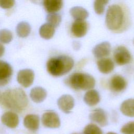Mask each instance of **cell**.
<instances>
[{
	"label": "cell",
	"mask_w": 134,
	"mask_h": 134,
	"mask_svg": "<svg viewBox=\"0 0 134 134\" xmlns=\"http://www.w3.org/2000/svg\"><path fill=\"white\" fill-rule=\"evenodd\" d=\"M0 103L5 108L21 112L27 107L28 99L23 89L14 88L7 90L2 94L0 96Z\"/></svg>",
	"instance_id": "6da1fadb"
},
{
	"label": "cell",
	"mask_w": 134,
	"mask_h": 134,
	"mask_svg": "<svg viewBox=\"0 0 134 134\" xmlns=\"http://www.w3.org/2000/svg\"><path fill=\"white\" fill-rule=\"evenodd\" d=\"M74 61L68 55H62L50 58L47 63L48 72L52 76H60L71 70Z\"/></svg>",
	"instance_id": "7a4b0ae2"
},
{
	"label": "cell",
	"mask_w": 134,
	"mask_h": 134,
	"mask_svg": "<svg viewBox=\"0 0 134 134\" xmlns=\"http://www.w3.org/2000/svg\"><path fill=\"white\" fill-rule=\"evenodd\" d=\"M125 21V14L122 7L117 4L110 5L105 18L107 28L113 31H119L122 29Z\"/></svg>",
	"instance_id": "3957f363"
},
{
	"label": "cell",
	"mask_w": 134,
	"mask_h": 134,
	"mask_svg": "<svg viewBox=\"0 0 134 134\" xmlns=\"http://www.w3.org/2000/svg\"><path fill=\"white\" fill-rule=\"evenodd\" d=\"M65 83L75 90H88L94 87L95 80L88 74L76 72L68 77L65 80Z\"/></svg>",
	"instance_id": "277c9868"
},
{
	"label": "cell",
	"mask_w": 134,
	"mask_h": 134,
	"mask_svg": "<svg viewBox=\"0 0 134 134\" xmlns=\"http://www.w3.org/2000/svg\"><path fill=\"white\" fill-rule=\"evenodd\" d=\"M114 59L115 62L119 65L128 63L131 59L130 53L124 46H118L114 52Z\"/></svg>",
	"instance_id": "5b68a950"
},
{
	"label": "cell",
	"mask_w": 134,
	"mask_h": 134,
	"mask_svg": "<svg viewBox=\"0 0 134 134\" xmlns=\"http://www.w3.org/2000/svg\"><path fill=\"white\" fill-rule=\"evenodd\" d=\"M43 125L47 128H57L60 126V120L58 115L53 111L44 112L41 118Z\"/></svg>",
	"instance_id": "8992f818"
},
{
	"label": "cell",
	"mask_w": 134,
	"mask_h": 134,
	"mask_svg": "<svg viewBox=\"0 0 134 134\" xmlns=\"http://www.w3.org/2000/svg\"><path fill=\"white\" fill-rule=\"evenodd\" d=\"M34 72L29 69L20 70L17 74V80L18 82L24 87L31 86L34 81Z\"/></svg>",
	"instance_id": "52a82bcc"
},
{
	"label": "cell",
	"mask_w": 134,
	"mask_h": 134,
	"mask_svg": "<svg viewBox=\"0 0 134 134\" xmlns=\"http://www.w3.org/2000/svg\"><path fill=\"white\" fill-rule=\"evenodd\" d=\"M13 73L11 65L7 62L0 60V86L6 85Z\"/></svg>",
	"instance_id": "ba28073f"
},
{
	"label": "cell",
	"mask_w": 134,
	"mask_h": 134,
	"mask_svg": "<svg viewBox=\"0 0 134 134\" xmlns=\"http://www.w3.org/2000/svg\"><path fill=\"white\" fill-rule=\"evenodd\" d=\"M57 104L60 110L64 113H69L74 107V100L71 95L65 94L59 98Z\"/></svg>",
	"instance_id": "9c48e42d"
},
{
	"label": "cell",
	"mask_w": 134,
	"mask_h": 134,
	"mask_svg": "<svg viewBox=\"0 0 134 134\" xmlns=\"http://www.w3.org/2000/svg\"><path fill=\"white\" fill-rule=\"evenodd\" d=\"M89 117L92 121L98 124L100 126H105L108 124L107 115L104 110L101 108H96L92 110Z\"/></svg>",
	"instance_id": "30bf717a"
},
{
	"label": "cell",
	"mask_w": 134,
	"mask_h": 134,
	"mask_svg": "<svg viewBox=\"0 0 134 134\" xmlns=\"http://www.w3.org/2000/svg\"><path fill=\"white\" fill-rule=\"evenodd\" d=\"M126 80L121 75H115L110 79L109 87L114 92H120L124 90L127 86Z\"/></svg>",
	"instance_id": "8fae6325"
},
{
	"label": "cell",
	"mask_w": 134,
	"mask_h": 134,
	"mask_svg": "<svg viewBox=\"0 0 134 134\" xmlns=\"http://www.w3.org/2000/svg\"><path fill=\"white\" fill-rule=\"evenodd\" d=\"M88 30V24L84 20H75L72 25L71 32L76 37L84 36Z\"/></svg>",
	"instance_id": "7c38bea8"
},
{
	"label": "cell",
	"mask_w": 134,
	"mask_h": 134,
	"mask_svg": "<svg viewBox=\"0 0 134 134\" xmlns=\"http://www.w3.org/2000/svg\"><path fill=\"white\" fill-rule=\"evenodd\" d=\"M110 50V43L107 41H104L95 46L93 49V53L96 58L102 59L109 54Z\"/></svg>",
	"instance_id": "4fadbf2b"
},
{
	"label": "cell",
	"mask_w": 134,
	"mask_h": 134,
	"mask_svg": "<svg viewBox=\"0 0 134 134\" xmlns=\"http://www.w3.org/2000/svg\"><path fill=\"white\" fill-rule=\"evenodd\" d=\"M2 123L10 128L16 127L19 124V117L17 114L13 111H7L1 117Z\"/></svg>",
	"instance_id": "5bb4252c"
},
{
	"label": "cell",
	"mask_w": 134,
	"mask_h": 134,
	"mask_svg": "<svg viewBox=\"0 0 134 134\" xmlns=\"http://www.w3.org/2000/svg\"><path fill=\"white\" fill-rule=\"evenodd\" d=\"M39 117L35 114H28L24 119L25 127L31 131H36L39 127Z\"/></svg>",
	"instance_id": "9a60e30c"
},
{
	"label": "cell",
	"mask_w": 134,
	"mask_h": 134,
	"mask_svg": "<svg viewBox=\"0 0 134 134\" xmlns=\"http://www.w3.org/2000/svg\"><path fill=\"white\" fill-rule=\"evenodd\" d=\"M97 65L99 71L104 74L109 73L114 69V63L109 58L100 59L97 62Z\"/></svg>",
	"instance_id": "2e32d148"
},
{
	"label": "cell",
	"mask_w": 134,
	"mask_h": 134,
	"mask_svg": "<svg viewBox=\"0 0 134 134\" xmlns=\"http://www.w3.org/2000/svg\"><path fill=\"white\" fill-rule=\"evenodd\" d=\"M30 97L34 102L37 103H41L46 98L47 91L42 87H35L30 91Z\"/></svg>",
	"instance_id": "e0dca14e"
},
{
	"label": "cell",
	"mask_w": 134,
	"mask_h": 134,
	"mask_svg": "<svg viewBox=\"0 0 134 134\" xmlns=\"http://www.w3.org/2000/svg\"><path fill=\"white\" fill-rule=\"evenodd\" d=\"M83 99L87 105L94 106L99 102L100 96L96 90H90L85 94Z\"/></svg>",
	"instance_id": "ac0fdd59"
},
{
	"label": "cell",
	"mask_w": 134,
	"mask_h": 134,
	"mask_svg": "<svg viewBox=\"0 0 134 134\" xmlns=\"http://www.w3.org/2000/svg\"><path fill=\"white\" fill-rule=\"evenodd\" d=\"M43 5L49 13H54L61 9L63 2L61 0H45L43 2Z\"/></svg>",
	"instance_id": "d6986e66"
},
{
	"label": "cell",
	"mask_w": 134,
	"mask_h": 134,
	"mask_svg": "<svg viewBox=\"0 0 134 134\" xmlns=\"http://www.w3.org/2000/svg\"><path fill=\"white\" fill-rule=\"evenodd\" d=\"M120 109L125 116L134 117V98H129L124 101L121 104Z\"/></svg>",
	"instance_id": "ffe728a7"
},
{
	"label": "cell",
	"mask_w": 134,
	"mask_h": 134,
	"mask_svg": "<svg viewBox=\"0 0 134 134\" xmlns=\"http://www.w3.org/2000/svg\"><path fill=\"white\" fill-rule=\"evenodd\" d=\"M70 13L75 20H84L88 16V12L81 6L72 7L70 10Z\"/></svg>",
	"instance_id": "44dd1931"
},
{
	"label": "cell",
	"mask_w": 134,
	"mask_h": 134,
	"mask_svg": "<svg viewBox=\"0 0 134 134\" xmlns=\"http://www.w3.org/2000/svg\"><path fill=\"white\" fill-rule=\"evenodd\" d=\"M55 27L47 23L41 26L39 28V34L40 36L45 39L51 38L55 32Z\"/></svg>",
	"instance_id": "7402d4cb"
},
{
	"label": "cell",
	"mask_w": 134,
	"mask_h": 134,
	"mask_svg": "<svg viewBox=\"0 0 134 134\" xmlns=\"http://www.w3.org/2000/svg\"><path fill=\"white\" fill-rule=\"evenodd\" d=\"M31 31L30 24L26 21H21L18 23L16 28V31L17 35L21 38L27 37Z\"/></svg>",
	"instance_id": "603a6c76"
},
{
	"label": "cell",
	"mask_w": 134,
	"mask_h": 134,
	"mask_svg": "<svg viewBox=\"0 0 134 134\" xmlns=\"http://www.w3.org/2000/svg\"><path fill=\"white\" fill-rule=\"evenodd\" d=\"M46 20L48 23L50 24L54 27L59 25L61 21V16L56 13H49L46 17Z\"/></svg>",
	"instance_id": "cb8c5ba5"
},
{
	"label": "cell",
	"mask_w": 134,
	"mask_h": 134,
	"mask_svg": "<svg viewBox=\"0 0 134 134\" xmlns=\"http://www.w3.org/2000/svg\"><path fill=\"white\" fill-rule=\"evenodd\" d=\"M13 39L12 32L7 29H2L0 30V42L3 43H8Z\"/></svg>",
	"instance_id": "d4e9b609"
},
{
	"label": "cell",
	"mask_w": 134,
	"mask_h": 134,
	"mask_svg": "<svg viewBox=\"0 0 134 134\" xmlns=\"http://www.w3.org/2000/svg\"><path fill=\"white\" fill-rule=\"evenodd\" d=\"M83 134H103V131L96 125L90 124L84 128Z\"/></svg>",
	"instance_id": "484cf974"
},
{
	"label": "cell",
	"mask_w": 134,
	"mask_h": 134,
	"mask_svg": "<svg viewBox=\"0 0 134 134\" xmlns=\"http://www.w3.org/2000/svg\"><path fill=\"white\" fill-rule=\"evenodd\" d=\"M108 3V1H95L94 2V9L98 15L102 14L105 10V7Z\"/></svg>",
	"instance_id": "4316f807"
},
{
	"label": "cell",
	"mask_w": 134,
	"mask_h": 134,
	"mask_svg": "<svg viewBox=\"0 0 134 134\" xmlns=\"http://www.w3.org/2000/svg\"><path fill=\"white\" fill-rule=\"evenodd\" d=\"M120 132L123 134H134V121H130L124 125Z\"/></svg>",
	"instance_id": "83f0119b"
},
{
	"label": "cell",
	"mask_w": 134,
	"mask_h": 134,
	"mask_svg": "<svg viewBox=\"0 0 134 134\" xmlns=\"http://www.w3.org/2000/svg\"><path fill=\"white\" fill-rule=\"evenodd\" d=\"M15 2L13 0H7V1H0V7L8 9L12 7Z\"/></svg>",
	"instance_id": "f1b7e54d"
},
{
	"label": "cell",
	"mask_w": 134,
	"mask_h": 134,
	"mask_svg": "<svg viewBox=\"0 0 134 134\" xmlns=\"http://www.w3.org/2000/svg\"><path fill=\"white\" fill-rule=\"evenodd\" d=\"M4 52H5V47L0 42V57H1L4 54Z\"/></svg>",
	"instance_id": "f546056e"
},
{
	"label": "cell",
	"mask_w": 134,
	"mask_h": 134,
	"mask_svg": "<svg viewBox=\"0 0 134 134\" xmlns=\"http://www.w3.org/2000/svg\"><path fill=\"white\" fill-rule=\"evenodd\" d=\"M106 134H117V133H115V132H109L107 133Z\"/></svg>",
	"instance_id": "4dcf8cb0"
},
{
	"label": "cell",
	"mask_w": 134,
	"mask_h": 134,
	"mask_svg": "<svg viewBox=\"0 0 134 134\" xmlns=\"http://www.w3.org/2000/svg\"><path fill=\"white\" fill-rule=\"evenodd\" d=\"M72 134H79V133H72Z\"/></svg>",
	"instance_id": "1f68e13d"
},
{
	"label": "cell",
	"mask_w": 134,
	"mask_h": 134,
	"mask_svg": "<svg viewBox=\"0 0 134 134\" xmlns=\"http://www.w3.org/2000/svg\"><path fill=\"white\" fill-rule=\"evenodd\" d=\"M133 43H134V40H133Z\"/></svg>",
	"instance_id": "d6a6232c"
}]
</instances>
